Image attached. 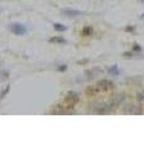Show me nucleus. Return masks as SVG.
<instances>
[{
    "label": "nucleus",
    "instance_id": "f8f14e48",
    "mask_svg": "<svg viewBox=\"0 0 144 152\" xmlns=\"http://www.w3.org/2000/svg\"><path fill=\"white\" fill-rule=\"evenodd\" d=\"M66 70H67V65H61L58 67V71H66Z\"/></svg>",
    "mask_w": 144,
    "mask_h": 152
},
{
    "label": "nucleus",
    "instance_id": "39448f33",
    "mask_svg": "<svg viewBox=\"0 0 144 152\" xmlns=\"http://www.w3.org/2000/svg\"><path fill=\"white\" fill-rule=\"evenodd\" d=\"M50 42H51V43H61V44H65V43H67V41H66L63 37L54 36V37H51V38H50Z\"/></svg>",
    "mask_w": 144,
    "mask_h": 152
},
{
    "label": "nucleus",
    "instance_id": "a211bd4d",
    "mask_svg": "<svg viewBox=\"0 0 144 152\" xmlns=\"http://www.w3.org/2000/svg\"><path fill=\"white\" fill-rule=\"evenodd\" d=\"M140 19H144V14H142V15H140Z\"/></svg>",
    "mask_w": 144,
    "mask_h": 152
},
{
    "label": "nucleus",
    "instance_id": "7ed1b4c3",
    "mask_svg": "<svg viewBox=\"0 0 144 152\" xmlns=\"http://www.w3.org/2000/svg\"><path fill=\"white\" fill-rule=\"evenodd\" d=\"M113 82L106 80V79H103V80H99L97 81V88L99 89H103V90H109V89H113Z\"/></svg>",
    "mask_w": 144,
    "mask_h": 152
},
{
    "label": "nucleus",
    "instance_id": "423d86ee",
    "mask_svg": "<svg viewBox=\"0 0 144 152\" xmlns=\"http://www.w3.org/2000/svg\"><path fill=\"white\" fill-rule=\"evenodd\" d=\"M53 28L56 30H58V32H65V30L67 29V27L63 26V24H61V23H54L53 24Z\"/></svg>",
    "mask_w": 144,
    "mask_h": 152
},
{
    "label": "nucleus",
    "instance_id": "f3484780",
    "mask_svg": "<svg viewBox=\"0 0 144 152\" xmlns=\"http://www.w3.org/2000/svg\"><path fill=\"white\" fill-rule=\"evenodd\" d=\"M124 56L125 57H132V55L130 53H124Z\"/></svg>",
    "mask_w": 144,
    "mask_h": 152
},
{
    "label": "nucleus",
    "instance_id": "9b49d317",
    "mask_svg": "<svg viewBox=\"0 0 144 152\" xmlns=\"http://www.w3.org/2000/svg\"><path fill=\"white\" fill-rule=\"evenodd\" d=\"M0 75H1L0 80H4V79H8V77H9V72H8V71H3Z\"/></svg>",
    "mask_w": 144,
    "mask_h": 152
},
{
    "label": "nucleus",
    "instance_id": "2eb2a0df",
    "mask_svg": "<svg viewBox=\"0 0 144 152\" xmlns=\"http://www.w3.org/2000/svg\"><path fill=\"white\" fill-rule=\"evenodd\" d=\"M126 30H128V32H132V30H134V28H133V27H126Z\"/></svg>",
    "mask_w": 144,
    "mask_h": 152
},
{
    "label": "nucleus",
    "instance_id": "dca6fc26",
    "mask_svg": "<svg viewBox=\"0 0 144 152\" xmlns=\"http://www.w3.org/2000/svg\"><path fill=\"white\" fill-rule=\"evenodd\" d=\"M87 62H89L87 60H81V61H79V64H87Z\"/></svg>",
    "mask_w": 144,
    "mask_h": 152
},
{
    "label": "nucleus",
    "instance_id": "0eeeda50",
    "mask_svg": "<svg viewBox=\"0 0 144 152\" xmlns=\"http://www.w3.org/2000/svg\"><path fill=\"white\" fill-rule=\"evenodd\" d=\"M97 91H99V88H97V86H96V88H89V89H87V90H86V94L91 96V95L96 94Z\"/></svg>",
    "mask_w": 144,
    "mask_h": 152
},
{
    "label": "nucleus",
    "instance_id": "ddd939ff",
    "mask_svg": "<svg viewBox=\"0 0 144 152\" xmlns=\"http://www.w3.org/2000/svg\"><path fill=\"white\" fill-rule=\"evenodd\" d=\"M138 100H140V102H142V100H144V93H142V94L138 95Z\"/></svg>",
    "mask_w": 144,
    "mask_h": 152
},
{
    "label": "nucleus",
    "instance_id": "4468645a",
    "mask_svg": "<svg viewBox=\"0 0 144 152\" xmlns=\"http://www.w3.org/2000/svg\"><path fill=\"white\" fill-rule=\"evenodd\" d=\"M134 50L135 51H140V46H139V44H134Z\"/></svg>",
    "mask_w": 144,
    "mask_h": 152
},
{
    "label": "nucleus",
    "instance_id": "9d476101",
    "mask_svg": "<svg viewBox=\"0 0 144 152\" xmlns=\"http://www.w3.org/2000/svg\"><path fill=\"white\" fill-rule=\"evenodd\" d=\"M9 90H10V85H6L5 90H3V93H1V94H0V99H3V98H4V96H5V95L9 93Z\"/></svg>",
    "mask_w": 144,
    "mask_h": 152
},
{
    "label": "nucleus",
    "instance_id": "1a4fd4ad",
    "mask_svg": "<svg viewBox=\"0 0 144 152\" xmlns=\"http://www.w3.org/2000/svg\"><path fill=\"white\" fill-rule=\"evenodd\" d=\"M109 74H113V75H118V74H119L116 65H114V66H111L110 68H109Z\"/></svg>",
    "mask_w": 144,
    "mask_h": 152
},
{
    "label": "nucleus",
    "instance_id": "f03ea898",
    "mask_svg": "<svg viewBox=\"0 0 144 152\" xmlns=\"http://www.w3.org/2000/svg\"><path fill=\"white\" fill-rule=\"evenodd\" d=\"M9 29L15 36H23L24 33H27V27L23 23H12L9 26Z\"/></svg>",
    "mask_w": 144,
    "mask_h": 152
},
{
    "label": "nucleus",
    "instance_id": "20e7f679",
    "mask_svg": "<svg viewBox=\"0 0 144 152\" xmlns=\"http://www.w3.org/2000/svg\"><path fill=\"white\" fill-rule=\"evenodd\" d=\"M61 13L63 15H66V17H71V18H72V17H77V15L82 14L81 10H75V9H63Z\"/></svg>",
    "mask_w": 144,
    "mask_h": 152
},
{
    "label": "nucleus",
    "instance_id": "6e6552de",
    "mask_svg": "<svg viewBox=\"0 0 144 152\" xmlns=\"http://www.w3.org/2000/svg\"><path fill=\"white\" fill-rule=\"evenodd\" d=\"M91 33H92V28H91V27H85V28L82 29V34H83V36H90Z\"/></svg>",
    "mask_w": 144,
    "mask_h": 152
},
{
    "label": "nucleus",
    "instance_id": "f257e3e1",
    "mask_svg": "<svg viewBox=\"0 0 144 152\" xmlns=\"http://www.w3.org/2000/svg\"><path fill=\"white\" fill-rule=\"evenodd\" d=\"M79 103V94H76L75 91L67 93L65 98V109H72L75 108V105Z\"/></svg>",
    "mask_w": 144,
    "mask_h": 152
}]
</instances>
